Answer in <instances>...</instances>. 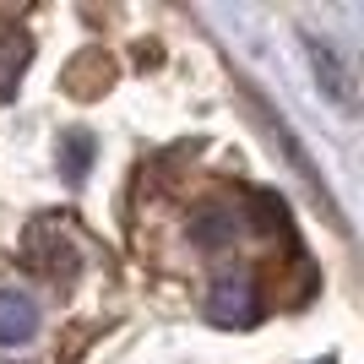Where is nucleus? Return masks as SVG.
Listing matches in <instances>:
<instances>
[{"instance_id": "423d86ee", "label": "nucleus", "mask_w": 364, "mask_h": 364, "mask_svg": "<svg viewBox=\"0 0 364 364\" xmlns=\"http://www.w3.org/2000/svg\"><path fill=\"white\" fill-rule=\"evenodd\" d=\"M60 164H65V174H71V180H82V174H87V164H92V136H87V131H65Z\"/></svg>"}, {"instance_id": "7ed1b4c3", "label": "nucleus", "mask_w": 364, "mask_h": 364, "mask_svg": "<svg viewBox=\"0 0 364 364\" xmlns=\"http://www.w3.org/2000/svg\"><path fill=\"white\" fill-rule=\"evenodd\" d=\"M38 337V304L28 294H0V348H22Z\"/></svg>"}, {"instance_id": "39448f33", "label": "nucleus", "mask_w": 364, "mask_h": 364, "mask_svg": "<svg viewBox=\"0 0 364 364\" xmlns=\"http://www.w3.org/2000/svg\"><path fill=\"white\" fill-rule=\"evenodd\" d=\"M28 60H33L28 33H0V104L16 92V82H22V71H28Z\"/></svg>"}, {"instance_id": "0eeeda50", "label": "nucleus", "mask_w": 364, "mask_h": 364, "mask_svg": "<svg viewBox=\"0 0 364 364\" xmlns=\"http://www.w3.org/2000/svg\"><path fill=\"white\" fill-rule=\"evenodd\" d=\"M234 228H240V223H234V213H207L196 223V240L201 245H223V240H234Z\"/></svg>"}, {"instance_id": "f03ea898", "label": "nucleus", "mask_w": 364, "mask_h": 364, "mask_svg": "<svg viewBox=\"0 0 364 364\" xmlns=\"http://www.w3.org/2000/svg\"><path fill=\"white\" fill-rule=\"evenodd\" d=\"M28 261L38 272H71V245L60 240V218H44V223H33L28 234Z\"/></svg>"}, {"instance_id": "20e7f679", "label": "nucleus", "mask_w": 364, "mask_h": 364, "mask_svg": "<svg viewBox=\"0 0 364 364\" xmlns=\"http://www.w3.org/2000/svg\"><path fill=\"white\" fill-rule=\"evenodd\" d=\"M207 304H213L218 326H250V321H256V294H250V283H218Z\"/></svg>"}, {"instance_id": "f257e3e1", "label": "nucleus", "mask_w": 364, "mask_h": 364, "mask_svg": "<svg viewBox=\"0 0 364 364\" xmlns=\"http://www.w3.org/2000/svg\"><path fill=\"white\" fill-rule=\"evenodd\" d=\"M304 55H310V71H316V82H321V92L332 98L337 109H353L359 104V92H353V65L343 60V49L332 44V38H304Z\"/></svg>"}]
</instances>
